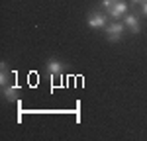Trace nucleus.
I'll return each mask as SVG.
<instances>
[{
	"label": "nucleus",
	"mask_w": 147,
	"mask_h": 141,
	"mask_svg": "<svg viewBox=\"0 0 147 141\" xmlns=\"http://www.w3.org/2000/svg\"><path fill=\"white\" fill-rule=\"evenodd\" d=\"M88 26L92 30H100V28H106V16L100 14V12H92L88 16Z\"/></svg>",
	"instance_id": "f03ea898"
},
{
	"label": "nucleus",
	"mask_w": 147,
	"mask_h": 141,
	"mask_svg": "<svg viewBox=\"0 0 147 141\" xmlns=\"http://www.w3.org/2000/svg\"><path fill=\"white\" fill-rule=\"evenodd\" d=\"M147 0H131V4H145Z\"/></svg>",
	"instance_id": "9d476101"
},
{
	"label": "nucleus",
	"mask_w": 147,
	"mask_h": 141,
	"mask_svg": "<svg viewBox=\"0 0 147 141\" xmlns=\"http://www.w3.org/2000/svg\"><path fill=\"white\" fill-rule=\"evenodd\" d=\"M124 26H127L134 34H139V30H141V28H139V22H137V18L134 14H125L124 16Z\"/></svg>",
	"instance_id": "20e7f679"
},
{
	"label": "nucleus",
	"mask_w": 147,
	"mask_h": 141,
	"mask_svg": "<svg viewBox=\"0 0 147 141\" xmlns=\"http://www.w3.org/2000/svg\"><path fill=\"white\" fill-rule=\"evenodd\" d=\"M4 96H6V100L16 102L18 100V86H6L4 88Z\"/></svg>",
	"instance_id": "423d86ee"
},
{
	"label": "nucleus",
	"mask_w": 147,
	"mask_h": 141,
	"mask_svg": "<svg viewBox=\"0 0 147 141\" xmlns=\"http://www.w3.org/2000/svg\"><path fill=\"white\" fill-rule=\"evenodd\" d=\"M125 10H127V4H125L124 0H118L112 8L108 10V14H110L112 18H120V16H125Z\"/></svg>",
	"instance_id": "7ed1b4c3"
},
{
	"label": "nucleus",
	"mask_w": 147,
	"mask_h": 141,
	"mask_svg": "<svg viewBox=\"0 0 147 141\" xmlns=\"http://www.w3.org/2000/svg\"><path fill=\"white\" fill-rule=\"evenodd\" d=\"M122 34H124V23L114 22V23H110V26H106V35H108L110 41H118V39L122 37Z\"/></svg>",
	"instance_id": "f257e3e1"
},
{
	"label": "nucleus",
	"mask_w": 147,
	"mask_h": 141,
	"mask_svg": "<svg viewBox=\"0 0 147 141\" xmlns=\"http://www.w3.org/2000/svg\"><path fill=\"white\" fill-rule=\"evenodd\" d=\"M116 2H118V0H102V6H104V10H110Z\"/></svg>",
	"instance_id": "6e6552de"
},
{
	"label": "nucleus",
	"mask_w": 147,
	"mask_h": 141,
	"mask_svg": "<svg viewBox=\"0 0 147 141\" xmlns=\"http://www.w3.org/2000/svg\"><path fill=\"white\" fill-rule=\"evenodd\" d=\"M141 12H143V16H147V2H145V4H141Z\"/></svg>",
	"instance_id": "1a4fd4ad"
},
{
	"label": "nucleus",
	"mask_w": 147,
	"mask_h": 141,
	"mask_svg": "<svg viewBox=\"0 0 147 141\" xmlns=\"http://www.w3.org/2000/svg\"><path fill=\"white\" fill-rule=\"evenodd\" d=\"M47 70H49L53 77H57V75H61V73L65 70V65H63L61 61H55V59H53V61L47 63Z\"/></svg>",
	"instance_id": "39448f33"
},
{
	"label": "nucleus",
	"mask_w": 147,
	"mask_h": 141,
	"mask_svg": "<svg viewBox=\"0 0 147 141\" xmlns=\"http://www.w3.org/2000/svg\"><path fill=\"white\" fill-rule=\"evenodd\" d=\"M0 70H2V73H0V82H2V84H6V82H8V73H10L8 67H6V63H2V65H0Z\"/></svg>",
	"instance_id": "0eeeda50"
}]
</instances>
